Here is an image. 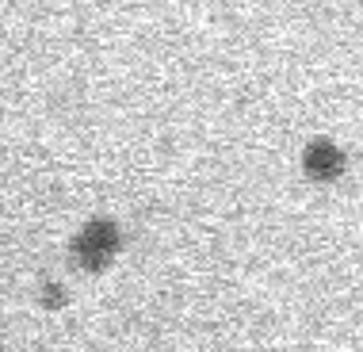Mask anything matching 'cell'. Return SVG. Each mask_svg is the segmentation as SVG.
Instances as JSON below:
<instances>
[{
    "mask_svg": "<svg viewBox=\"0 0 363 352\" xmlns=\"http://www.w3.org/2000/svg\"><path fill=\"white\" fill-rule=\"evenodd\" d=\"M119 246H123L119 222L92 219V222H84V226L77 230V238L69 241V257H73L77 268H84V272H104L107 264L115 260Z\"/></svg>",
    "mask_w": 363,
    "mask_h": 352,
    "instance_id": "1",
    "label": "cell"
},
{
    "mask_svg": "<svg viewBox=\"0 0 363 352\" xmlns=\"http://www.w3.org/2000/svg\"><path fill=\"white\" fill-rule=\"evenodd\" d=\"M345 165H348L345 150L329 138H313V142H306V150H302V172H306V180H313V184L340 180V176H345Z\"/></svg>",
    "mask_w": 363,
    "mask_h": 352,
    "instance_id": "2",
    "label": "cell"
},
{
    "mask_svg": "<svg viewBox=\"0 0 363 352\" xmlns=\"http://www.w3.org/2000/svg\"><path fill=\"white\" fill-rule=\"evenodd\" d=\"M43 307H65V287L62 283H46L43 287Z\"/></svg>",
    "mask_w": 363,
    "mask_h": 352,
    "instance_id": "3",
    "label": "cell"
}]
</instances>
